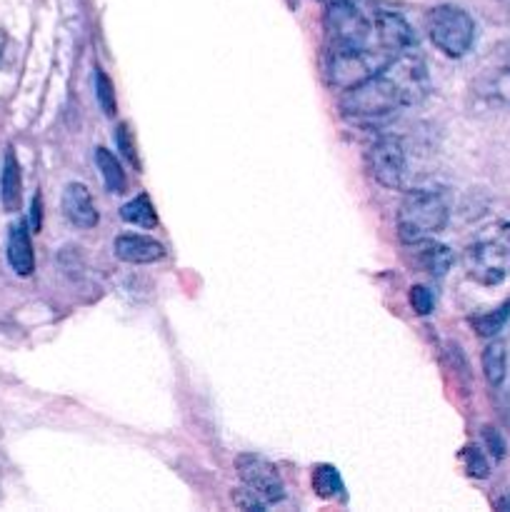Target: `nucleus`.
Wrapping results in <instances>:
<instances>
[{
	"label": "nucleus",
	"instance_id": "nucleus-18",
	"mask_svg": "<svg viewBox=\"0 0 510 512\" xmlns=\"http://www.w3.org/2000/svg\"><path fill=\"white\" fill-rule=\"evenodd\" d=\"M95 98H98V105L103 108V113L108 118H113L118 113V103H115V88L110 83L108 75L100 68H95Z\"/></svg>",
	"mask_w": 510,
	"mask_h": 512
},
{
	"label": "nucleus",
	"instance_id": "nucleus-21",
	"mask_svg": "<svg viewBox=\"0 0 510 512\" xmlns=\"http://www.w3.org/2000/svg\"><path fill=\"white\" fill-rule=\"evenodd\" d=\"M410 305H413L418 315H430V310H433V293L423 288V285H413L410 288Z\"/></svg>",
	"mask_w": 510,
	"mask_h": 512
},
{
	"label": "nucleus",
	"instance_id": "nucleus-14",
	"mask_svg": "<svg viewBox=\"0 0 510 512\" xmlns=\"http://www.w3.org/2000/svg\"><path fill=\"white\" fill-rule=\"evenodd\" d=\"M313 488L323 500H345V485L333 465H318L313 470Z\"/></svg>",
	"mask_w": 510,
	"mask_h": 512
},
{
	"label": "nucleus",
	"instance_id": "nucleus-4",
	"mask_svg": "<svg viewBox=\"0 0 510 512\" xmlns=\"http://www.w3.org/2000/svg\"><path fill=\"white\" fill-rule=\"evenodd\" d=\"M425 30L440 53L463 58L475 40V23L458 5H438L425 15Z\"/></svg>",
	"mask_w": 510,
	"mask_h": 512
},
{
	"label": "nucleus",
	"instance_id": "nucleus-13",
	"mask_svg": "<svg viewBox=\"0 0 510 512\" xmlns=\"http://www.w3.org/2000/svg\"><path fill=\"white\" fill-rule=\"evenodd\" d=\"M120 218H123L125 223L138 225V228H145V230L158 225V215H155L153 203H150V198L145 193H140L138 198L125 203L123 208H120Z\"/></svg>",
	"mask_w": 510,
	"mask_h": 512
},
{
	"label": "nucleus",
	"instance_id": "nucleus-2",
	"mask_svg": "<svg viewBox=\"0 0 510 512\" xmlns=\"http://www.w3.org/2000/svg\"><path fill=\"white\" fill-rule=\"evenodd\" d=\"M463 265L478 285H500L510 278V223L498 220L480 228L465 248Z\"/></svg>",
	"mask_w": 510,
	"mask_h": 512
},
{
	"label": "nucleus",
	"instance_id": "nucleus-11",
	"mask_svg": "<svg viewBox=\"0 0 510 512\" xmlns=\"http://www.w3.org/2000/svg\"><path fill=\"white\" fill-rule=\"evenodd\" d=\"M20 190H23V183H20V165L18 158H15V150H5L3 158V178H0V198H3V205L8 213H15L20 208Z\"/></svg>",
	"mask_w": 510,
	"mask_h": 512
},
{
	"label": "nucleus",
	"instance_id": "nucleus-7",
	"mask_svg": "<svg viewBox=\"0 0 510 512\" xmlns=\"http://www.w3.org/2000/svg\"><path fill=\"white\" fill-rule=\"evenodd\" d=\"M63 213L75 228L90 230L98 225V210L83 183H70L63 190Z\"/></svg>",
	"mask_w": 510,
	"mask_h": 512
},
{
	"label": "nucleus",
	"instance_id": "nucleus-22",
	"mask_svg": "<svg viewBox=\"0 0 510 512\" xmlns=\"http://www.w3.org/2000/svg\"><path fill=\"white\" fill-rule=\"evenodd\" d=\"M483 438H485V443H488V450H490V455H493L495 460H500V458H503V453H505V445H503V438H500V435H498V430H493V428H485V430H483Z\"/></svg>",
	"mask_w": 510,
	"mask_h": 512
},
{
	"label": "nucleus",
	"instance_id": "nucleus-5",
	"mask_svg": "<svg viewBox=\"0 0 510 512\" xmlns=\"http://www.w3.org/2000/svg\"><path fill=\"white\" fill-rule=\"evenodd\" d=\"M365 168H368L370 178L383 188H400L405 180V168H408L403 143L398 138H388V135L378 138L365 150Z\"/></svg>",
	"mask_w": 510,
	"mask_h": 512
},
{
	"label": "nucleus",
	"instance_id": "nucleus-10",
	"mask_svg": "<svg viewBox=\"0 0 510 512\" xmlns=\"http://www.w3.org/2000/svg\"><path fill=\"white\" fill-rule=\"evenodd\" d=\"M475 93L495 105H510V68L485 70L475 80Z\"/></svg>",
	"mask_w": 510,
	"mask_h": 512
},
{
	"label": "nucleus",
	"instance_id": "nucleus-1",
	"mask_svg": "<svg viewBox=\"0 0 510 512\" xmlns=\"http://www.w3.org/2000/svg\"><path fill=\"white\" fill-rule=\"evenodd\" d=\"M425 93H428V70L413 50H405L378 73L345 88L340 95V113L355 123H368V120L388 118L405 105H415L423 100Z\"/></svg>",
	"mask_w": 510,
	"mask_h": 512
},
{
	"label": "nucleus",
	"instance_id": "nucleus-6",
	"mask_svg": "<svg viewBox=\"0 0 510 512\" xmlns=\"http://www.w3.org/2000/svg\"><path fill=\"white\" fill-rule=\"evenodd\" d=\"M235 468H238L240 480H243L245 488H248L255 498L263 500L265 505L283 500V478H280L278 468L270 465L268 460L255 458V455H240V458L235 460Z\"/></svg>",
	"mask_w": 510,
	"mask_h": 512
},
{
	"label": "nucleus",
	"instance_id": "nucleus-23",
	"mask_svg": "<svg viewBox=\"0 0 510 512\" xmlns=\"http://www.w3.org/2000/svg\"><path fill=\"white\" fill-rule=\"evenodd\" d=\"M30 210H33V215H30V220H33V228L40 230V198H38V195L33 198V205H30Z\"/></svg>",
	"mask_w": 510,
	"mask_h": 512
},
{
	"label": "nucleus",
	"instance_id": "nucleus-16",
	"mask_svg": "<svg viewBox=\"0 0 510 512\" xmlns=\"http://www.w3.org/2000/svg\"><path fill=\"white\" fill-rule=\"evenodd\" d=\"M505 365H508V355H505L503 343H490L483 353V373L490 385H500L505 380Z\"/></svg>",
	"mask_w": 510,
	"mask_h": 512
},
{
	"label": "nucleus",
	"instance_id": "nucleus-25",
	"mask_svg": "<svg viewBox=\"0 0 510 512\" xmlns=\"http://www.w3.org/2000/svg\"><path fill=\"white\" fill-rule=\"evenodd\" d=\"M503 5H505V8H508V10H510V0H503Z\"/></svg>",
	"mask_w": 510,
	"mask_h": 512
},
{
	"label": "nucleus",
	"instance_id": "nucleus-19",
	"mask_svg": "<svg viewBox=\"0 0 510 512\" xmlns=\"http://www.w3.org/2000/svg\"><path fill=\"white\" fill-rule=\"evenodd\" d=\"M463 463H465V470H468V475H473V478H488L490 465L478 448H465Z\"/></svg>",
	"mask_w": 510,
	"mask_h": 512
},
{
	"label": "nucleus",
	"instance_id": "nucleus-15",
	"mask_svg": "<svg viewBox=\"0 0 510 512\" xmlns=\"http://www.w3.org/2000/svg\"><path fill=\"white\" fill-rule=\"evenodd\" d=\"M95 163H98L100 175H103L105 188H108L110 193H123L128 183H125V173L123 168H120L118 160H115V155L110 153V150L98 148L95 150Z\"/></svg>",
	"mask_w": 510,
	"mask_h": 512
},
{
	"label": "nucleus",
	"instance_id": "nucleus-17",
	"mask_svg": "<svg viewBox=\"0 0 510 512\" xmlns=\"http://www.w3.org/2000/svg\"><path fill=\"white\" fill-rule=\"evenodd\" d=\"M508 315H510V303H505V305H500L498 310H493V313H485V315H478V318H473L470 320V325L478 330V335L490 338V335H495L500 328H503V323L508 320Z\"/></svg>",
	"mask_w": 510,
	"mask_h": 512
},
{
	"label": "nucleus",
	"instance_id": "nucleus-8",
	"mask_svg": "<svg viewBox=\"0 0 510 512\" xmlns=\"http://www.w3.org/2000/svg\"><path fill=\"white\" fill-rule=\"evenodd\" d=\"M115 258H120L123 263H133V265H148L155 263L165 255V248L153 238H145V235H120L115 238L113 243Z\"/></svg>",
	"mask_w": 510,
	"mask_h": 512
},
{
	"label": "nucleus",
	"instance_id": "nucleus-3",
	"mask_svg": "<svg viewBox=\"0 0 510 512\" xmlns=\"http://www.w3.org/2000/svg\"><path fill=\"white\" fill-rule=\"evenodd\" d=\"M448 225V205L443 195L430 190H413L403 198L398 210V235L403 243L413 245Z\"/></svg>",
	"mask_w": 510,
	"mask_h": 512
},
{
	"label": "nucleus",
	"instance_id": "nucleus-24",
	"mask_svg": "<svg viewBox=\"0 0 510 512\" xmlns=\"http://www.w3.org/2000/svg\"><path fill=\"white\" fill-rule=\"evenodd\" d=\"M498 508H503V510H510V493L505 495L503 500H500V503H498Z\"/></svg>",
	"mask_w": 510,
	"mask_h": 512
},
{
	"label": "nucleus",
	"instance_id": "nucleus-12",
	"mask_svg": "<svg viewBox=\"0 0 510 512\" xmlns=\"http://www.w3.org/2000/svg\"><path fill=\"white\" fill-rule=\"evenodd\" d=\"M415 245H420L418 263L425 273L435 275V278H440V275L448 273V268L453 265V253H450L445 245L428 243V240H420V243H415Z\"/></svg>",
	"mask_w": 510,
	"mask_h": 512
},
{
	"label": "nucleus",
	"instance_id": "nucleus-9",
	"mask_svg": "<svg viewBox=\"0 0 510 512\" xmlns=\"http://www.w3.org/2000/svg\"><path fill=\"white\" fill-rule=\"evenodd\" d=\"M8 260H10V268H13L20 278H28V275L33 273L35 268L33 243H30V233L25 223H15L13 228H10Z\"/></svg>",
	"mask_w": 510,
	"mask_h": 512
},
{
	"label": "nucleus",
	"instance_id": "nucleus-20",
	"mask_svg": "<svg viewBox=\"0 0 510 512\" xmlns=\"http://www.w3.org/2000/svg\"><path fill=\"white\" fill-rule=\"evenodd\" d=\"M115 145H118V150L130 160V163L138 165V150H135L133 138H130L128 123H120L118 130H115Z\"/></svg>",
	"mask_w": 510,
	"mask_h": 512
}]
</instances>
